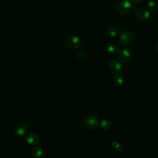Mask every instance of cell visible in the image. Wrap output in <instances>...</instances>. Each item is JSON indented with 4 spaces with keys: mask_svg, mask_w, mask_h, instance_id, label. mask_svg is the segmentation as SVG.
Segmentation results:
<instances>
[{
    "mask_svg": "<svg viewBox=\"0 0 158 158\" xmlns=\"http://www.w3.org/2000/svg\"><path fill=\"white\" fill-rule=\"evenodd\" d=\"M131 4L127 0H120L116 5L115 9L118 14L120 15H125L131 10Z\"/></svg>",
    "mask_w": 158,
    "mask_h": 158,
    "instance_id": "6da1fadb",
    "label": "cell"
},
{
    "mask_svg": "<svg viewBox=\"0 0 158 158\" xmlns=\"http://www.w3.org/2000/svg\"><path fill=\"white\" fill-rule=\"evenodd\" d=\"M84 125L89 130H93L99 124V118L94 115L89 114L85 116L83 120Z\"/></svg>",
    "mask_w": 158,
    "mask_h": 158,
    "instance_id": "7a4b0ae2",
    "label": "cell"
},
{
    "mask_svg": "<svg viewBox=\"0 0 158 158\" xmlns=\"http://www.w3.org/2000/svg\"><path fill=\"white\" fill-rule=\"evenodd\" d=\"M118 42L123 46H128L132 43L134 40V35L130 31L122 32L118 36Z\"/></svg>",
    "mask_w": 158,
    "mask_h": 158,
    "instance_id": "3957f363",
    "label": "cell"
},
{
    "mask_svg": "<svg viewBox=\"0 0 158 158\" xmlns=\"http://www.w3.org/2000/svg\"><path fill=\"white\" fill-rule=\"evenodd\" d=\"M14 133L17 136H23L26 135L28 131V125L27 124L23 122L19 121L17 122L14 127Z\"/></svg>",
    "mask_w": 158,
    "mask_h": 158,
    "instance_id": "277c9868",
    "label": "cell"
},
{
    "mask_svg": "<svg viewBox=\"0 0 158 158\" xmlns=\"http://www.w3.org/2000/svg\"><path fill=\"white\" fill-rule=\"evenodd\" d=\"M67 46L72 50L78 49L81 46V42L79 38L75 35H70L65 40Z\"/></svg>",
    "mask_w": 158,
    "mask_h": 158,
    "instance_id": "5b68a950",
    "label": "cell"
},
{
    "mask_svg": "<svg viewBox=\"0 0 158 158\" xmlns=\"http://www.w3.org/2000/svg\"><path fill=\"white\" fill-rule=\"evenodd\" d=\"M117 57L123 63H128L130 61L131 55L130 52L127 49H120L117 52Z\"/></svg>",
    "mask_w": 158,
    "mask_h": 158,
    "instance_id": "8992f818",
    "label": "cell"
},
{
    "mask_svg": "<svg viewBox=\"0 0 158 158\" xmlns=\"http://www.w3.org/2000/svg\"><path fill=\"white\" fill-rule=\"evenodd\" d=\"M109 69L110 71L115 74V75H118L119 73H121L122 70V65L120 64V62L116 60V59H113L112 60L109 64Z\"/></svg>",
    "mask_w": 158,
    "mask_h": 158,
    "instance_id": "52a82bcc",
    "label": "cell"
},
{
    "mask_svg": "<svg viewBox=\"0 0 158 158\" xmlns=\"http://www.w3.org/2000/svg\"><path fill=\"white\" fill-rule=\"evenodd\" d=\"M25 141L30 146H36L39 144L40 139L38 134L34 132H30L26 134Z\"/></svg>",
    "mask_w": 158,
    "mask_h": 158,
    "instance_id": "ba28073f",
    "label": "cell"
},
{
    "mask_svg": "<svg viewBox=\"0 0 158 158\" xmlns=\"http://www.w3.org/2000/svg\"><path fill=\"white\" fill-rule=\"evenodd\" d=\"M136 16L138 20L143 21L149 17L150 13L147 9H140L136 11Z\"/></svg>",
    "mask_w": 158,
    "mask_h": 158,
    "instance_id": "9c48e42d",
    "label": "cell"
},
{
    "mask_svg": "<svg viewBox=\"0 0 158 158\" xmlns=\"http://www.w3.org/2000/svg\"><path fill=\"white\" fill-rule=\"evenodd\" d=\"M43 149L38 146H35L31 151V155L34 158H40L43 156Z\"/></svg>",
    "mask_w": 158,
    "mask_h": 158,
    "instance_id": "30bf717a",
    "label": "cell"
},
{
    "mask_svg": "<svg viewBox=\"0 0 158 158\" xmlns=\"http://www.w3.org/2000/svg\"><path fill=\"white\" fill-rule=\"evenodd\" d=\"M112 82L115 86L120 87L123 83V79L120 75H116L115 77H114L112 79Z\"/></svg>",
    "mask_w": 158,
    "mask_h": 158,
    "instance_id": "8fae6325",
    "label": "cell"
},
{
    "mask_svg": "<svg viewBox=\"0 0 158 158\" xmlns=\"http://www.w3.org/2000/svg\"><path fill=\"white\" fill-rule=\"evenodd\" d=\"M99 125L101 128L105 131L109 130L111 127V123L109 120L107 119H103L99 122Z\"/></svg>",
    "mask_w": 158,
    "mask_h": 158,
    "instance_id": "7c38bea8",
    "label": "cell"
},
{
    "mask_svg": "<svg viewBox=\"0 0 158 158\" xmlns=\"http://www.w3.org/2000/svg\"><path fill=\"white\" fill-rule=\"evenodd\" d=\"M107 33L109 36H110L111 37H115L116 36H117V35L118 33V29L115 27L110 26L107 28Z\"/></svg>",
    "mask_w": 158,
    "mask_h": 158,
    "instance_id": "4fadbf2b",
    "label": "cell"
},
{
    "mask_svg": "<svg viewBox=\"0 0 158 158\" xmlns=\"http://www.w3.org/2000/svg\"><path fill=\"white\" fill-rule=\"evenodd\" d=\"M107 51L110 54H115L118 52V48L115 44L110 43L107 46Z\"/></svg>",
    "mask_w": 158,
    "mask_h": 158,
    "instance_id": "5bb4252c",
    "label": "cell"
},
{
    "mask_svg": "<svg viewBox=\"0 0 158 158\" xmlns=\"http://www.w3.org/2000/svg\"><path fill=\"white\" fill-rule=\"evenodd\" d=\"M157 7V4L154 1H149L146 4V8L148 10H154Z\"/></svg>",
    "mask_w": 158,
    "mask_h": 158,
    "instance_id": "9a60e30c",
    "label": "cell"
},
{
    "mask_svg": "<svg viewBox=\"0 0 158 158\" xmlns=\"http://www.w3.org/2000/svg\"><path fill=\"white\" fill-rule=\"evenodd\" d=\"M131 10H133V11H137V10H138V6H136V5L131 6Z\"/></svg>",
    "mask_w": 158,
    "mask_h": 158,
    "instance_id": "2e32d148",
    "label": "cell"
},
{
    "mask_svg": "<svg viewBox=\"0 0 158 158\" xmlns=\"http://www.w3.org/2000/svg\"><path fill=\"white\" fill-rule=\"evenodd\" d=\"M141 1V0H131V1H132L133 3H135V4L138 3V2H139Z\"/></svg>",
    "mask_w": 158,
    "mask_h": 158,
    "instance_id": "e0dca14e",
    "label": "cell"
},
{
    "mask_svg": "<svg viewBox=\"0 0 158 158\" xmlns=\"http://www.w3.org/2000/svg\"><path fill=\"white\" fill-rule=\"evenodd\" d=\"M156 49H157V51H158V41H157V43H156Z\"/></svg>",
    "mask_w": 158,
    "mask_h": 158,
    "instance_id": "ac0fdd59",
    "label": "cell"
},
{
    "mask_svg": "<svg viewBox=\"0 0 158 158\" xmlns=\"http://www.w3.org/2000/svg\"><path fill=\"white\" fill-rule=\"evenodd\" d=\"M157 8H158V4H157Z\"/></svg>",
    "mask_w": 158,
    "mask_h": 158,
    "instance_id": "d6986e66",
    "label": "cell"
}]
</instances>
